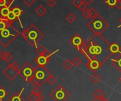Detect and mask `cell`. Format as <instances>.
Masks as SVG:
<instances>
[{"label": "cell", "mask_w": 121, "mask_h": 101, "mask_svg": "<svg viewBox=\"0 0 121 101\" xmlns=\"http://www.w3.org/2000/svg\"><path fill=\"white\" fill-rule=\"evenodd\" d=\"M103 64L98 61L97 59H88V62L86 64V67L91 71L95 72H96L98 69H99V68H101V67Z\"/></svg>", "instance_id": "obj_10"}, {"label": "cell", "mask_w": 121, "mask_h": 101, "mask_svg": "<svg viewBox=\"0 0 121 101\" xmlns=\"http://www.w3.org/2000/svg\"><path fill=\"white\" fill-rule=\"evenodd\" d=\"M110 51L112 55H118L121 52V47L116 42H113L110 45Z\"/></svg>", "instance_id": "obj_15"}, {"label": "cell", "mask_w": 121, "mask_h": 101, "mask_svg": "<svg viewBox=\"0 0 121 101\" xmlns=\"http://www.w3.org/2000/svg\"><path fill=\"white\" fill-rule=\"evenodd\" d=\"M51 75V73L45 68V67L37 66L35 67V72L33 78L35 79L38 87H43L47 82L48 77Z\"/></svg>", "instance_id": "obj_5"}, {"label": "cell", "mask_w": 121, "mask_h": 101, "mask_svg": "<svg viewBox=\"0 0 121 101\" xmlns=\"http://www.w3.org/2000/svg\"><path fill=\"white\" fill-rule=\"evenodd\" d=\"M20 35V32L13 25L0 30V44L4 47H8Z\"/></svg>", "instance_id": "obj_3"}, {"label": "cell", "mask_w": 121, "mask_h": 101, "mask_svg": "<svg viewBox=\"0 0 121 101\" xmlns=\"http://www.w3.org/2000/svg\"><path fill=\"white\" fill-rule=\"evenodd\" d=\"M9 95L7 91H6L2 86H0V101H3V100Z\"/></svg>", "instance_id": "obj_22"}, {"label": "cell", "mask_w": 121, "mask_h": 101, "mask_svg": "<svg viewBox=\"0 0 121 101\" xmlns=\"http://www.w3.org/2000/svg\"><path fill=\"white\" fill-rule=\"evenodd\" d=\"M10 65L12 67H13V68H15V69H19V66H18V64H17V62H11V64H10Z\"/></svg>", "instance_id": "obj_41"}, {"label": "cell", "mask_w": 121, "mask_h": 101, "mask_svg": "<svg viewBox=\"0 0 121 101\" xmlns=\"http://www.w3.org/2000/svg\"><path fill=\"white\" fill-rule=\"evenodd\" d=\"M82 16L86 19H88V18H91V16H90V10L88 9V8H86L85 10H84L82 11Z\"/></svg>", "instance_id": "obj_31"}, {"label": "cell", "mask_w": 121, "mask_h": 101, "mask_svg": "<svg viewBox=\"0 0 121 101\" xmlns=\"http://www.w3.org/2000/svg\"><path fill=\"white\" fill-rule=\"evenodd\" d=\"M116 6L118 9H121V0H117V2L116 4Z\"/></svg>", "instance_id": "obj_42"}, {"label": "cell", "mask_w": 121, "mask_h": 101, "mask_svg": "<svg viewBox=\"0 0 121 101\" xmlns=\"http://www.w3.org/2000/svg\"><path fill=\"white\" fill-rule=\"evenodd\" d=\"M18 72L19 69L12 67L10 64L3 70V74L10 81H13L18 75Z\"/></svg>", "instance_id": "obj_8"}, {"label": "cell", "mask_w": 121, "mask_h": 101, "mask_svg": "<svg viewBox=\"0 0 121 101\" xmlns=\"http://www.w3.org/2000/svg\"><path fill=\"white\" fill-rule=\"evenodd\" d=\"M6 54V52H4V51H2V52H0V59H1L2 61H4V60H5Z\"/></svg>", "instance_id": "obj_40"}, {"label": "cell", "mask_w": 121, "mask_h": 101, "mask_svg": "<svg viewBox=\"0 0 121 101\" xmlns=\"http://www.w3.org/2000/svg\"><path fill=\"white\" fill-rule=\"evenodd\" d=\"M111 63L121 73V52L117 55L116 57L112 59Z\"/></svg>", "instance_id": "obj_14"}, {"label": "cell", "mask_w": 121, "mask_h": 101, "mask_svg": "<svg viewBox=\"0 0 121 101\" xmlns=\"http://www.w3.org/2000/svg\"><path fill=\"white\" fill-rule=\"evenodd\" d=\"M50 61V58L45 57L43 55H39V56L35 57L34 59V62L37 64V65L41 67H45L47 64H49Z\"/></svg>", "instance_id": "obj_11"}, {"label": "cell", "mask_w": 121, "mask_h": 101, "mask_svg": "<svg viewBox=\"0 0 121 101\" xmlns=\"http://www.w3.org/2000/svg\"><path fill=\"white\" fill-rule=\"evenodd\" d=\"M93 96H94L95 98H98V99L105 98V94L101 89H98L97 91H96V92L93 94Z\"/></svg>", "instance_id": "obj_21"}, {"label": "cell", "mask_w": 121, "mask_h": 101, "mask_svg": "<svg viewBox=\"0 0 121 101\" xmlns=\"http://www.w3.org/2000/svg\"><path fill=\"white\" fill-rule=\"evenodd\" d=\"M13 21H11L6 18L0 17V30L4 29L10 25H13Z\"/></svg>", "instance_id": "obj_16"}, {"label": "cell", "mask_w": 121, "mask_h": 101, "mask_svg": "<svg viewBox=\"0 0 121 101\" xmlns=\"http://www.w3.org/2000/svg\"><path fill=\"white\" fill-rule=\"evenodd\" d=\"M31 93L35 94V95H38L40 93H41V90L40 88V87L38 86H34V88L31 90Z\"/></svg>", "instance_id": "obj_32"}, {"label": "cell", "mask_w": 121, "mask_h": 101, "mask_svg": "<svg viewBox=\"0 0 121 101\" xmlns=\"http://www.w3.org/2000/svg\"><path fill=\"white\" fill-rule=\"evenodd\" d=\"M92 101H108L106 98H100V99H98V98H94Z\"/></svg>", "instance_id": "obj_44"}, {"label": "cell", "mask_w": 121, "mask_h": 101, "mask_svg": "<svg viewBox=\"0 0 121 101\" xmlns=\"http://www.w3.org/2000/svg\"><path fill=\"white\" fill-rule=\"evenodd\" d=\"M34 72L35 68L29 62H26L21 68L19 69L18 75H20L26 82H30L34 76Z\"/></svg>", "instance_id": "obj_7"}, {"label": "cell", "mask_w": 121, "mask_h": 101, "mask_svg": "<svg viewBox=\"0 0 121 101\" xmlns=\"http://www.w3.org/2000/svg\"><path fill=\"white\" fill-rule=\"evenodd\" d=\"M13 55L10 53V52H6V58H5V60H4V62H9L12 59H13Z\"/></svg>", "instance_id": "obj_33"}, {"label": "cell", "mask_w": 121, "mask_h": 101, "mask_svg": "<svg viewBox=\"0 0 121 101\" xmlns=\"http://www.w3.org/2000/svg\"><path fill=\"white\" fill-rule=\"evenodd\" d=\"M89 10H90V16H91V18H94V17H96V16L99 15L98 11L94 8L91 7V8H89Z\"/></svg>", "instance_id": "obj_30"}, {"label": "cell", "mask_w": 121, "mask_h": 101, "mask_svg": "<svg viewBox=\"0 0 121 101\" xmlns=\"http://www.w3.org/2000/svg\"><path fill=\"white\" fill-rule=\"evenodd\" d=\"M10 12V8L4 7L0 8V16L1 18H6L9 13Z\"/></svg>", "instance_id": "obj_20"}, {"label": "cell", "mask_w": 121, "mask_h": 101, "mask_svg": "<svg viewBox=\"0 0 121 101\" xmlns=\"http://www.w3.org/2000/svg\"><path fill=\"white\" fill-rule=\"evenodd\" d=\"M62 66L63 67L66 69V70H70L72 67H73V64H72V61H71L69 59H67L63 63H62Z\"/></svg>", "instance_id": "obj_18"}, {"label": "cell", "mask_w": 121, "mask_h": 101, "mask_svg": "<svg viewBox=\"0 0 121 101\" xmlns=\"http://www.w3.org/2000/svg\"><path fill=\"white\" fill-rule=\"evenodd\" d=\"M56 4H57V2L55 0H48L47 1V4L51 8L54 7L56 5Z\"/></svg>", "instance_id": "obj_35"}, {"label": "cell", "mask_w": 121, "mask_h": 101, "mask_svg": "<svg viewBox=\"0 0 121 101\" xmlns=\"http://www.w3.org/2000/svg\"><path fill=\"white\" fill-rule=\"evenodd\" d=\"M21 35L32 47H36L38 42L41 40L45 35L35 24H31L28 28L24 29Z\"/></svg>", "instance_id": "obj_2"}, {"label": "cell", "mask_w": 121, "mask_h": 101, "mask_svg": "<svg viewBox=\"0 0 121 101\" xmlns=\"http://www.w3.org/2000/svg\"><path fill=\"white\" fill-rule=\"evenodd\" d=\"M82 3H83V0H73L72 1V4L78 8Z\"/></svg>", "instance_id": "obj_34"}, {"label": "cell", "mask_w": 121, "mask_h": 101, "mask_svg": "<svg viewBox=\"0 0 121 101\" xmlns=\"http://www.w3.org/2000/svg\"><path fill=\"white\" fill-rule=\"evenodd\" d=\"M111 43L101 35L94 34L82 45L79 52L86 59H95L104 64L112 56Z\"/></svg>", "instance_id": "obj_1"}, {"label": "cell", "mask_w": 121, "mask_h": 101, "mask_svg": "<svg viewBox=\"0 0 121 101\" xmlns=\"http://www.w3.org/2000/svg\"><path fill=\"white\" fill-rule=\"evenodd\" d=\"M36 99H37V101H43L44 100V96L42 93L36 95Z\"/></svg>", "instance_id": "obj_39"}, {"label": "cell", "mask_w": 121, "mask_h": 101, "mask_svg": "<svg viewBox=\"0 0 121 101\" xmlns=\"http://www.w3.org/2000/svg\"><path fill=\"white\" fill-rule=\"evenodd\" d=\"M35 2V0H23V3L28 6V7H30Z\"/></svg>", "instance_id": "obj_36"}, {"label": "cell", "mask_w": 121, "mask_h": 101, "mask_svg": "<svg viewBox=\"0 0 121 101\" xmlns=\"http://www.w3.org/2000/svg\"><path fill=\"white\" fill-rule=\"evenodd\" d=\"M83 1H84L87 6H89V5H90V4L94 1V0H83Z\"/></svg>", "instance_id": "obj_43"}, {"label": "cell", "mask_w": 121, "mask_h": 101, "mask_svg": "<svg viewBox=\"0 0 121 101\" xmlns=\"http://www.w3.org/2000/svg\"><path fill=\"white\" fill-rule=\"evenodd\" d=\"M6 18L9 19V21H13V22H14L16 20H17L16 18V16H15V15L13 13L12 11H11V10H10V12L9 13V14H8V16H7V17H6Z\"/></svg>", "instance_id": "obj_29"}, {"label": "cell", "mask_w": 121, "mask_h": 101, "mask_svg": "<svg viewBox=\"0 0 121 101\" xmlns=\"http://www.w3.org/2000/svg\"><path fill=\"white\" fill-rule=\"evenodd\" d=\"M101 76L99 75V74H94L91 76V81L94 83V84H98L100 81H101Z\"/></svg>", "instance_id": "obj_24"}, {"label": "cell", "mask_w": 121, "mask_h": 101, "mask_svg": "<svg viewBox=\"0 0 121 101\" xmlns=\"http://www.w3.org/2000/svg\"><path fill=\"white\" fill-rule=\"evenodd\" d=\"M0 52H1V50H0Z\"/></svg>", "instance_id": "obj_47"}, {"label": "cell", "mask_w": 121, "mask_h": 101, "mask_svg": "<svg viewBox=\"0 0 121 101\" xmlns=\"http://www.w3.org/2000/svg\"><path fill=\"white\" fill-rule=\"evenodd\" d=\"M12 3H13V1L11 0H0V8H4V7L10 8Z\"/></svg>", "instance_id": "obj_19"}, {"label": "cell", "mask_w": 121, "mask_h": 101, "mask_svg": "<svg viewBox=\"0 0 121 101\" xmlns=\"http://www.w3.org/2000/svg\"><path fill=\"white\" fill-rule=\"evenodd\" d=\"M104 2L111 8H113L116 6V4L117 2V0H105Z\"/></svg>", "instance_id": "obj_25"}, {"label": "cell", "mask_w": 121, "mask_h": 101, "mask_svg": "<svg viewBox=\"0 0 121 101\" xmlns=\"http://www.w3.org/2000/svg\"><path fill=\"white\" fill-rule=\"evenodd\" d=\"M56 81H57V78L51 74V75L48 77L47 82H48L50 85H53L56 83Z\"/></svg>", "instance_id": "obj_27"}, {"label": "cell", "mask_w": 121, "mask_h": 101, "mask_svg": "<svg viewBox=\"0 0 121 101\" xmlns=\"http://www.w3.org/2000/svg\"><path fill=\"white\" fill-rule=\"evenodd\" d=\"M50 96L55 101H66L70 96V93L62 86H57L50 93Z\"/></svg>", "instance_id": "obj_6"}, {"label": "cell", "mask_w": 121, "mask_h": 101, "mask_svg": "<svg viewBox=\"0 0 121 101\" xmlns=\"http://www.w3.org/2000/svg\"><path fill=\"white\" fill-rule=\"evenodd\" d=\"M24 91V88H23L21 91V92L18 93V92H15L9 99L8 101H26L24 98H23V96H21L22 93Z\"/></svg>", "instance_id": "obj_13"}, {"label": "cell", "mask_w": 121, "mask_h": 101, "mask_svg": "<svg viewBox=\"0 0 121 101\" xmlns=\"http://www.w3.org/2000/svg\"><path fill=\"white\" fill-rule=\"evenodd\" d=\"M35 13L39 16H43L46 13H47V9L43 6L40 5L36 9H35Z\"/></svg>", "instance_id": "obj_17"}, {"label": "cell", "mask_w": 121, "mask_h": 101, "mask_svg": "<svg viewBox=\"0 0 121 101\" xmlns=\"http://www.w3.org/2000/svg\"><path fill=\"white\" fill-rule=\"evenodd\" d=\"M10 10H11V11H12L13 12V13L15 15V16H16V19L18 21V22H19V23L21 24V27L23 28V25L21 24V19H20V17L23 14V10H22L18 6H13V8H10Z\"/></svg>", "instance_id": "obj_12"}, {"label": "cell", "mask_w": 121, "mask_h": 101, "mask_svg": "<svg viewBox=\"0 0 121 101\" xmlns=\"http://www.w3.org/2000/svg\"><path fill=\"white\" fill-rule=\"evenodd\" d=\"M119 81H120V83L121 84V76L119 78Z\"/></svg>", "instance_id": "obj_46"}, {"label": "cell", "mask_w": 121, "mask_h": 101, "mask_svg": "<svg viewBox=\"0 0 121 101\" xmlns=\"http://www.w3.org/2000/svg\"><path fill=\"white\" fill-rule=\"evenodd\" d=\"M66 19H67V21L69 23H74V22L76 21V19H77V17H76V16H75L74 13H69V14L67 16V17H66Z\"/></svg>", "instance_id": "obj_23"}, {"label": "cell", "mask_w": 121, "mask_h": 101, "mask_svg": "<svg viewBox=\"0 0 121 101\" xmlns=\"http://www.w3.org/2000/svg\"><path fill=\"white\" fill-rule=\"evenodd\" d=\"M86 25L94 34H102L109 27V23L99 14L91 18Z\"/></svg>", "instance_id": "obj_4"}, {"label": "cell", "mask_w": 121, "mask_h": 101, "mask_svg": "<svg viewBox=\"0 0 121 101\" xmlns=\"http://www.w3.org/2000/svg\"><path fill=\"white\" fill-rule=\"evenodd\" d=\"M84 39L80 36L79 34L77 33L75 34L70 40H69V43L74 47L78 51H79L80 48L82 47V45L84 44Z\"/></svg>", "instance_id": "obj_9"}, {"label": "cell", "mask_w": 121, "mask_h": 101, "mask_svg": "<svg viewBox=\"0 0 121 101\" xmlns=\"http://www.w3.org/2000/svg\"><path fill=\"white\" fill-rule=\"evenodd\" d=\"M120 23H121V25H120L118 26V28H120V27H121V18H120Z\"/></svg>", "instance_id": "obj_45"}, {"label": "cell", "mask_w": 121, "mask_h": 101, "mask_svg": "<svg viewBox=\"0 0 121 101\" xmlns=\"http://www.w3.org/2000/svg\"><path fill=\"white\" fill-rule=\"evenodd\" d=\"M79 8L82 11H83L84 10H85L86 8H87V5L83 1V3L79 6Z\"/></svg>", "instance_id": "obj_38"}, {"label": "cell", "mask_w": 121, "mask_h": 101, "mask_svg": "<svg viewBox=\"0 0 121 101\" xmlns=\"http://www.w3.org/2000/svg\"><path fill=\"white\" fill-rule=\"evenodd\" d=\"M82 63V59L79 57H76L73 60H72V64L73 65L76 66V67H79L81 65V64Z\"/></svg>", "instance_id": "obj_26"}, {"label": "cell", "mask_w": 121, "mask_h": 101, "mask_svg": "<svg viewBox=\"0 0 121 101\" xmlns=\"http://www.w3.org/2000/svg\"><path fill=\"white\" fill-rule=\"evenodd\" d=\"M28 99L29 100V101H37L36 99V95L33 94V93H30L28 96Z\"/></svg>", "instance_id": "obj_37"}, {"label": "cell", "mask_w": 121, "mask_h": 101, "mask_svg": "<svg viewBox=\"0 0 121 101\" xmlns=\"http://www.w3.org/2000/svg\"><path fill=\"white\" fill-rule=\"evenodd\" d=\"M35 47H36L35 50H36L37 53H38L39 55H43V54L44 53L45 50H46V49H45L44 47H43L42 45H38V46H36Z\"/></svg>", "instance_id": "obj_28"}]
</instances>
